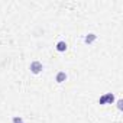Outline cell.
I'll return each mask as SVG.
<instances>
[{
    "label": "cell",
    "mask_w": 123,
    "mask_h": 123,
    "mask_svg": "<svg viewBox=\"0 0 123 123\" xmlns=\"http://www.w3.org/2000/svg\"><path fill=\"white\" fill-rule=\"evenodd\" d=\"M29 68H31L32 74H41L42 70H43V65H42V62H39V61H32Z\"/></svg>",
    "instance_id": "cell-1"
},
{
    "label": "cell",
    "mask_w": 123,
    "mask_h": 123,
    "mask_svg": "<svg viewBox=\"0 0 123 123\" xmlns=\"http://www.w3.org/2000/svg\"><path fill=\"white\" fill-rule=\"evenodd\" d=\"M113 100H114V96L111 93H107V94H104V96H101L98 98V103L100 104H111Z\"/></svg>",
    "instance_id": "cell-2"
},
{
    "label": "cell",
    "mask_w": 123,
    "mask_h": 123,
    "mask_svg": "<svg viewBox=\"0 0 123 123\" xmlns=\"http://www.w3.org/2000/svg\"><path fill=\"white\" fill-rule=\"evenodd\" d=\"M55 48H56V51H58V52H65V51H67V48H68V45H67V42H65V41H58Z\"/></svg>",
    "instance_id": "cell-3"
},
{
    "label": "cell",
    "mask_w": 123,
    "mask_h": 123,
    "mask_svg": "<svg viewBox=\"0 0 123 123\" xmlns=\"http://www.w3.org/2000/svg\"><path fill=\"white\" fill-rule=\"evenodd\" d=\"M67 78H68V77H67V74H65L64 71H59V73L56 74V77H55V80H56L58 84H62L64 81H67Z\"/></svg>",
    "instance_id": "cell-4"
},
{
    "label": "cell",
    "mask_w": 123,
    "mask_h": 123,
    "mask_svg": "<svg viewBox=\"0 0 123 123\" xmlns=\"http://www.w3.org/2000/svg\"><path fill=\"white\" fill-rule=\"evenodd\" d=\"M96 39H97V36H96L94 33H88V35H86V38H84V42H86V43H93Z\"/></svg>",
    "instance_id": "cell-5"
},
{
    "label": "cell",
    "mask_w": 123,
    "mask_h": 123,
    "mask_svg": "<svg viewBox=\"0 0 123 123\" xmlns=\"http://www.w3.org/2000/svg\"><path fill=\"white\" fill-rule=\"evenodd\" d=\"M13 123H23L22 117H13Z\"/></svg>",
    "instance_id": "cell-6"
},
{
    "label": "cell",
    "mask_w": 123,
    "mask_h": 123,
    "mask_svg": "<svg viewBox=\"0 0 123 123\" xmlns=\"http://www.w3.org/2000/svg\"><path fill=\"white\" fill-rule=\"evenodd\" d=\"M122 104H123V101H122V100H119V101H117V107H119V110H122V109H123V106H122Z\"/></svg>",
    "instance_id": "cell-7"
}]
</instances>
